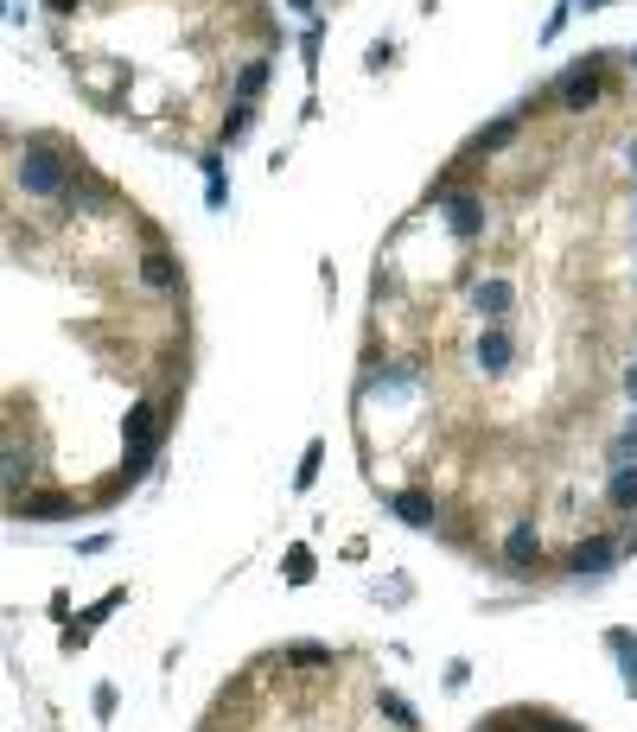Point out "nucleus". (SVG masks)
Segmentation results:
<instances>
[{"label": "nucleus", "instance_id": "4468645a", "mask_svg": "<svg viewBox=\"0 0 637 732\" xmlns=\"http://www.w3.org/2000/svg\"><path fill=\"white\" fill-rule=\"evenodd\" d=\"M262 83H268V64L255 58V64H243V83H236V90H243V102H249V96H262Z\"/></svg>", "mask_w": 637, "mask_h": 732}, {"label": "nucleus", "instance_id": "20e7f679", "mask_svg": "<svg viewBox=\"0 0 637 732\" xmlns=\"http://www.w3.org/2000/svg\"><path fill=\"white\" fill-rule=\"evenodd\" d=\"M510 351H516V344H510V331H504V325H491L485 338H478V370H491V376H497V370L510 363Z\"/></svg>", "mask_w": 637, "mask_h": 732}, {"label": "nucleus", "instance_id": "7ed1b4c3", "mask_svg": "<svg viewBox=\"0 0 637 732\" xmlns=\"http://www.w3.org/2000/svg\"><path fill=\"white\" fill-rule=\"evenodd\" d=\"M618 561V548L606 542V535H593V542H580L574 554H567V567H574V573H606Z\"/></svg>", "mask_w": 637, "mask_h": 732}, {"label": "nucleus", "instance_id": "f8f14e48", "mask_svg": "<svg viewBox=\"0 0 637 732\" xmlns=\"http://www.w3.org/2000/svg\"><path fill=\"white\" fill-rule=\"evenodd\" d=\"M249 121H255V109H249V102H236V109H230V121H223V141H243V134H249Z\"/></svg>", "mask_w": 637, "mask_h": 732}, {"label": "nucleus", "instance_id": "f257e3e1", "mask_svg": "<svg viewBox=\"0 0 637 732\" xmlns=\"http://www.w3.org/2000/svg\"><path fill=\"white\" fill-rule=\"evenodd\" d=\"M64 153L51 147V141H32L26 153H20V185L26 191H39V198H51V191H64Z\"/></svg>", "mask_w": 637, "mask_h": 732}, {"label": "nucleus", "instance_id": "4be33fe9", "mask_svg": "<svg viewBox=\"0 0 637 732\" xmlns=\"http://www.w3.org/2000/svg\"><path fill=\"white\" fill-rule=\"evenodd\" d=\"M548 732H574V726H548Z\"/></svg>", "mask_w": 637, "mask_h": 732}, {"label": "nucleus", "instance_id": "dca6fc26", "mask_svg": "<svg viewBox=\"0 0 637 732\" xmlns=\"http://www.w3.org/2000/svg\"><path fill=\"white\" fill-rule=\"evenodd\" d=\"M325 662H332V656H325L319 643H306V650H294V669H325Z\"/></svg>", "mask_w": 637, "mask_h": 732}, {"label": "nucleus", "instance_id": "9d476101", "mask_svg": "<svg viewBox=\"0 0 637 732\" xmlns=\"http://www.w3.org/2000/svg\"><path fill=\"white\" fill-rule=\"evenodd\" d=\"M395 516H402V522H434V497H427V491H402V497H395Z\"/></svg>", "mask_w": 637, "mask_h": 732}, {"label": "nucleus", "instance_id": "423d86ee", "mask_svg": "<svg viewBox=\"0 0 637 732\" xmlns=\"http://www.w3.org/2000/svg\"><path fill=\"white\" fill-rule=\"evenodd\" d=\"M504 561H510V567L542 561V535H536V529H510V535H504Z\"/></svg>", "mask_w": 637, "mask_h": 732}, {"label": "nucleus", "instance_id": "6e6552de", "mask_svg": "<svg viewBox=\"0 0 637 732\" xmlns=\"http://www.w3.org/2000/svg\"><path fill=\"white\" fill-rule=\"evenodd\" d=\"M141 281H147V287H172V281H179V268H172V255H166V249H147Z\"/></svg>", "mask_w": 637, "mask_h": 732}, {"label": "nucleus", "instance_id": "1a4fd4ad", "mask_svg": "<svg viewBox=\"0 0 637 732\" xmlns=\"http://www.w3.org/2000/svg\"><path fill=\"white\" fill-rule=\"evenodd\" d=\"M510 300H516V293H510V281H485V287H478V312H491V319H504V312H510Z\"/></svg>", "mask_w": 637, "mask_h": 732}, {"label": "nucleus", "instance_id": "aec40b11", "mask_svg": "<svg viewBox=\"0 0 637 732\" xmlns=\"http://www.w3.org/2000/svg\"><path fill=\"white\" fill-rule=\"evenodd\" d=\"M625 395H631V402H637V363H631V370H625Z\"/></svg>", "mask_w": 637, "mask_h": 732}, {"label": "nucleus", "instance_id": "b1692460", "mask_svg": "<svg viewBox=\"0 0 637 732\" xmlns=\"http://www.w3.org/2000/svg\"><path fill=\"white\" fill-rule=\"evenodd\" d=\"M631 64H637V51H631Z\"/></svg>", "mask_w": 637, "mask_h": 732}, {"label": "nucleus", "instance_id": "f3484780", "mask_svg": "<svg viewBox=\"0 0 637 732\" xmlns=\"http://www.w3.org/2000/svg\"><path fill=\"white\" fill-rule=\"evenodd\" d=\"M612 459H618V465H631V459H637V427H631V433H618V440H612Z\"/></svg>", "mask_w": 637, "mask_h": 732}, {"label": "nucleus", "instance_id": "f03ea898", "mask_svg": "<svg viewBox=\"0 0 637 732\" xmlns=\"http://www.w3.org/2000/svg\"><path fill=\"white\" fill-rule=\"evenodd\" d=\"M153 440H160V414H153L147 402H134L128 408V452H134V465L153 452Z\"/></svg>", "mask_w": 637, "mask_h": 732}, {"label": "nucleus", "instance_id": "39448f33", "mask_svg": "<svg viewBox=\"0 0 637 732\" xmlns=\"http://www.w3.org/2000/svg\"><path fill=\"white\" fill-rule=\"evenodd\" d=\"M593 96H599V77H593V64H574V77L561 83V102H567V109H593Z\"/></svg>", "mask_w": 637, "mask_h": 732}, {"label": "nucleus", "instance_id": "a211bd4d", "mask_svg": "<svg viewBox=\"0 0 637 732\" xmlns=\"http://www.w3.org/2000/svg\"><path fill=\"white\" fill-rule=\"evenodd\" d=\"M287 573H294V580H306V573H313V554H306V548H287Z\"/></svg>", "mask_w": 637, "mask_h": 732}, {"label": "nucleus", "instance_id": "ddd939ff", "mask_svg": "<svg viewBox=\"0 0 637 732\" xmlns=\"http://www.w3.org/2000/svg\"><path fill=\"white\" fill-rule=\"evenodd\" d=\"M20 510H26V516H71L77 503H71V497H32V503H20Z\"/></svg>", "mask_w": 637, "mask_h": 732}, {"label": "nucleus", "instance_id": "5701e85b", "mask_svg": "<svg viewBox=\"0 0 637 732\" xmlns=\"http://www.w3.org/2000/svg\"><path fill=\"white\" fill-rule=\"evenodd\" d=\"M631 166H637V141H631Z\"/></svg>", "mask_w": 637, "mask_h": 732}, {"label": "nucleus", "instance_id": "6ab92c4d", "mask_svg": "<svg viewBox=\"0 0 637 732\" xmlns=\"http://www.w3.org/2000/svg\"><path fill=\"white\" fill-rule=\"evenodd\" d=\"M510 134H516V121H497V128H491V134H478V147H504V141H510Z\"/></svg>", "mask_w": 637, "mask_h": 732}, {"label": "nucleus", "instance_id": "0eeeda50", "mask_svg": "<svg viewBox=\"0 0 637 732\" xmlns=\"http://www.w3.org/2000/svg\"><path fill=\"white\" fill-rule=\"evenodd\" d=\"M446 217H453L459 236H478V230H485V204H478V198H446Z\"/></svg>", "mask_w": 637, "mask_h": 732}, {"label": "nucleus", "instance_id": "9b49d317", "mask_svg": "<svg viewBox=\"0 0 637 732\" xmlns=\"http://www.w3.org/2000/svg\"><path fill=\"white\" fill-rule=\"evenodd\" d=\"M618 510H637V465H618L612 472V491H606Z\"/></svg>", "mask_w": 637, "mask_h": 732}, {"label": "nucleus", "instance_id": "412c9836", "mask_svg": "<svg viewBox=\"0 0 637 732\" xmlns=\"http://www.w3.org/2000/svg\"><path fill=\"white\" fill-rule=\"evenodd\" d=\"M45 7H58V13H64V7H71V0H45Z\"/></svg>", "mask_w": 637, "mask_h": 732}, {"label": "nucleus", "instance_id": "2eb2a0df", "mask_svg": "<svg viewBox=\"0 0 637 732\" xmlns=\"http://www.w3.org/2000/svg\"><path fill=\"white\" fill-rule=\"evenodd\" d=\"M319 459H325V446H306V459H300V478H294V484H313V478H319Z\"/></svg>", "mask_w": 637, "mask_h": 732}]
</instances>
